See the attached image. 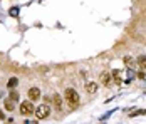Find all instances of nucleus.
<instances>
[{
	"mask_svg": "<svg viewBox=\"0 0 146 124\" xmlns=\"http://www.w3.org/2000/svg\"><path fill=\"white\" fill-rule=\"evenodd\" d=\"M34 114H35V117L40 121V119H47L49 116H50V107L47 106V104H40L37 109L34 111Z\"/></svg>",
	"mask_w": 146,
	"mask_h": 124,
	"instance_id": "obj_1",
	"label": "nucleus"
},
{
	"mask_svg": "<svg viewBox=\"0 0 146 124\" xmlns=\"http://www.w3.org/2000/svg\"><path fill=\"white\" fill-rule=\"evenodd\" d=\"M66 99H67V104H79V101H81V97L77 94V91H74L72 87H69V89H66Z\"/></svg>",
	"mask_w": 146,
	"mask_h": 124,
	"instance_id": "obj_2",
	"label": "nucleus"
},
{
	"mask_svg": "<svg viewBox=\"0 0 146 124\" xmlns=\"http://www.w3.org/2000/svg\"><path fill=\"white\" fill-rule=\"evenodd\" d=\"M34 111H35V107H34L32 101H24V102H20V114H22V116H29Z\"/></svg>",
	"mask_w": 146,
	"mask_h": 124,
	"instance_id": "obj_3",
	"label": "nucleus"
},
{
	"mask_svg": "<svg viewBox=\"0 0 146 124\" xmlns=\"http://www.w3.org/2000/svg\"><path fill=\"white\" fill-rule=\"evenodd\" d=\"M29 99L30 101L40 99V89H39V87H30L29 89Z\"/></svg>",
	"mask_w": 146,
	"mask_h": 124,
	"instance_id": "obj_4",
	"label": "nucleus"
},
{
	"mask_svg": "<svg viewBox=\"0 0 146 124\" xmlns=\"http://www.w3.org/2000/svg\"><path fill=\"white\" fill-rule=\"evenodd\" d=\"M113 74L111 72H108V70H104V72H101V82L104 84V86H108V84L113 81V77H111Z\"/></svg>",
	"mask_w": 146,
	"mask_h": 124,
	"instance_id": "obj_5",
	"label": "nucleus"
},
{
	"mask_svg": "<svg viewBox=\"0 0 146 124\" xmlns=\"http://www.w3.org/2000/svg\"><path fill=\"white\" fill-rule=\"evenodd\" d=\"M52 102H54V107H56L57 111H60V109H62V97L59 96L57 92H56V94L52 96Z\"/></svg>",
	"mask_w": 146,
	"mask_h": 124,
	"instance_id": "obj_6",
	"label": "nucleus"
},
{
	"mask_svg": "<svg viewBox=\"0 0 146 124\" xmlns=\"http://www.w3.org/2000/svg\"><path fill=\"white\" fill-rule=\"evenodd\" d=\"M98 87H99V86L94 82V81H91V82L86 84V91H88L89 94H96V92H98Z\"/></svg>",
	"mask_w": 146,
	"mask_h": 124,
	"instance_id": "obj_7",
	"label": "nucleus"
},
{
	"mask_svg": "<svg viewBox=\"0 0 146 124\" xmlns=\"http://www.w3.org/2000/svg\"><path fill=\"white\" fill-rule=\"evenodd\" d=\"M138 64L141 69H146V55H139L138 57Z\"/></svg>",
	"mask_w": 146,
	"mask_h": 124,
	"instance_id": "obj_8",
	"label": "nucleus"
},
{
	"mask_svg": "<svg viewBox=\"0 0 146 124\" xmlns=\"http://www.w3.org/2000/svg\"><path fill=\"white\" fill-rule=\"evenodd\" d=\"M3 104H5V109L7 111H14V101L12 99H7Z\"/></svg>",
	"mask_w": 146,
	"mask_h": 124,
	"instance_id": "obj_9",
	"label": "nucleus"
},
{
	"mask_svg": "<svg viewBox=\"0 0 146 124\" xmlns=\"http://www.w3.org/2000/svg\"><path fill=\"white\" fill-rule=\"evenodd\" d=\"M124 64H126L128 67H131V66H134V59L129 57V55H126V57H124Z\"/></svg>",
	"mask_w": 146,
	"mask_h": 124,
	"instance_id": "obj_10",
	"label": "nucleus"
},
{
	"mask_svg": "<svg viewBox=\"0 0 146 124\" xmlns=\"http://www.w3.org/2000/svg\"><path fill=\"white\" fill-rule=\"evenodd\" d=\"M17 84H19V81H17V79H15V77H12V79H10V81H9V82H7V86H9V87H10V89H12V87H15V86H17Z\"/></svg>",
	"mask_w": 146,
	"mask_h": 124,
	"instance_id": "obj_11",
	"label": "nucleus"
},
{
	"mask_svg": "<svg viewBox=\"0 0 146 124\" xmlns=\"http://www.w3.org/2000/svg\"><path fill=\"white\" fill-rule=\"evenodd\" d=\"M10 99H12V101H19V94L14 92V91H10Z\"/></svg>",
	"mask_w": 146,
	"mask_h": 124,
	"instance_id": "obj_12",
	"label": "nucleus"
},
{
	"mask_svg": "<svg viewBox=\"0 0 146 124\" xmlns=\"http://www.w3.org/2000/svg\"><path fill=\"white\" fill-rule=\"evenodd\" d=\"M138 77H139V79H146V74L141 70V72H138Z\"/></svg>",
	"mask_w": 146,
	"mask_h": 124,
	"instance_id": "obj_13",
	"label": "nucleus"
},
{
	"mask_svg": "<svg viewBox=\"0 0 146 124\" xmlns=\"http://www.w3.org/2000/svg\"><path fill=\"white\" fill-rule=\"evenodd\" d=\"M17 10H19V9H12V12H10V15H17Z\"/></svg>",
	"mask_w": 146,
	"mask_h": 124,
	"instance_id": "obj_14",
	"label": "nucleus"
},
{
	"mask_svg": "<svg viewBox=\"0 0 146 124\" xmlns=\"http://www.w3.org/2000/svg\"><path fill=\"white\" fill-rule=\"evenodd\" d=\"M3 119H5V116H3V112L0 111V121H3Z\"/></svg>",
	"mask_w": 146,
	"mask_h": 124,
	"instance_id": "obj_15",
	"label": "nucleus"
}]
</instances>
